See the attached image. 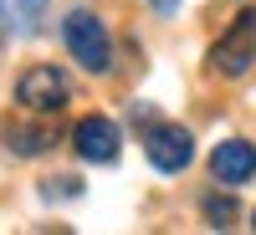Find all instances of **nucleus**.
<instances>
[{"label":"nucleus","mask_w":256,"mask_h":235,"mask_svg":"<svg viewBox=\"0 0 256 235\" xmlns=\"http://www.w3.org/2000/svg\"><path fill=\"white\" fill-rule=\"evenodd\" d=\"M46 143H52L46 128H6V148H10V154H20V159L46 154Z\"/></svg>","instance_id":"7"},{"label":"nucleus","mask_w":256,"mask_h":235,"mask_svg":"<svg viewBox=\"0 0 256 235\" xmlns=\"http://www.w3.org/2000/svg\"><path fill=\"white\" fill-rule=\"evenodd\" d=\"M0 20H6V5H0Z\"/></svg>","instance_id":"12"},{"label":"nucleus","mask_w":256,"mask_h":235,"mask_svg":"<svg viewBox=\"0 0 256 235\" xmlns=\"http://www.w3.org/2000/svg\"><path fill=\"white\" fill-rule=\"evenodd\" d=\"M72 148H77V159H88V164H113V159H118V123L102 118V113L77 118Z\"/></svg>","instance_id":"5"},{"label":"nucleus","mask_w":256,"mask_h":235,"mask_svg":"<svg viewBox=\"0 0 256 235\" xmlns=\"http://www.w3.org/2000/svg\"><path fill=\"white\" fill-rule=\"evenodd\" d=\"M205 220H216V225H220V220H236V205L220 200V195H210V200H205Z\"/></svg>","instance_id":"8"},{"label":"nucleus","mask_w":256,"mask_h":235,"mask_svg":"<svg viewBox=\"0 0 256 235\" xmlns=\"http://www.w3.org/2000/svg\"><path fill=\"white\" fill-rule=\"evenodd\" d=\"M20 5V20H26V31H36V20L46 15V0H16Z\"/></svg>","instance_id":"9"},{"label":"nucleus","mask_w":256,"mask_h":235,"mask_svg":"<svg viewBox=\"0 0 256 235\" xmlns=\"http://www.w3.org/2000/svg\"><path fill=\"white\" fill-rule=\"evenodd\" d=\"M67 97H72V82H67V72H56V67H26L20 82H16V102L26 113H62Z\"/></svg>","instance_id":"3"},{"label":"nucleus","mask_w":256,"mask_h":235,"mask_svg":"<svg viewBox=\"0 0 256 235\" xmlns=\"http://www.w3.org/2000/svg\"><path fill=\"white\" fill-rule=\"evenodd\" d=\"M128 118H134V123H154V108H148V102H134V108H128Z\"/></svg>","instance_id":"10"},{"label":"nucleus","mask_w":256,"mask_h":235,"mask_svg":"<svg viewBox=\"0 0 256 235\" xmlns=\"http://www.w3.org/2000/svg\"><path fill=\"white\" fill-rule=\"evenodd\" d=\"M256 67V5H246L236 20L226 26V36L210 46V72L220 77H241Z\"/></svg>","instance_id":"2"},{"label":"nucleus","mask_w":256,"mask_h":235,"mask_svg":"<svg viewBox=\"0 0 256 235\" xmlns=\"http://www.w3.org/2000/svg\"><path fill=\"white\" fill-rule=\"evenodd\" d=\"M62 41H67V51L77 67L88 72H108L113 67V41H108V26L98 20V10H67V20H62Z\"/></svg>","instance_id":"1"},{"label":"nucleus","mask_w":256,"mask_h":235,"mask_svg":"<svg viewBox=\"0 0 256 235\" xmlns=\"http://www.w3.org/2000/svg\"><path fill=\"white\" fill-rule=\"evenodd\" d=\"M210 174H216V184H246L256 174V148L246 138L216 143V154H210Z\"/></svg>","instance_id":"6"},{"label":"nucleus","mask_w":256,"mask_h":235,"mask_svg":"<svg viewBox=\"0 0 256 235\" xmlns=\"http://www.w3.org/2000/svg\"><path fill=\"white\" fill-rule=\"evenodd\" d=\"M148 5H154L159 15H169V10H180V0H148Z\"/></svg>","instance_id":"11"},{"label":"nucleus","mask_w":256,"mask_h":235,"mask_svg":"<svg viewBox=\"0 0 256 235\" xmlns=\"http://www.w3.org/2000/svg\"><path fill=\"white\" fill-rule=\"evenodd\" d=\"M251 230H256V215H251Z\"/></svg>","instance_id":"13"},{"label":"nucleus","mask_w":256,"mask_h":235,"mask_svg":"<svg viewBox=\"0 0 256 235\" xmlns=\"http://www.w3.org/2000/svg\"><path fill=\"white\" fill-rule=\"evenodd\" d=\"M144 154H148V164H154L159 174H180V169L195 159V138H190V128H180V123H148Z\"/></svg>","instance_id":"4"}]
</instances>
